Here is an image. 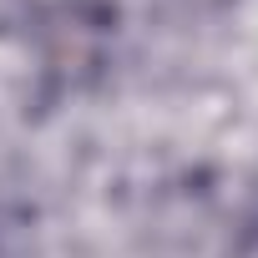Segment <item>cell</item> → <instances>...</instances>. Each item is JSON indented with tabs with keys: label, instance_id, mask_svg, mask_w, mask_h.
<instances>
[{
	"label": "cell",
	"instance_id": "6da1fadb",
	"mask_svg": "<svg viewBox=\"0 0 258 258\" xmlns=\"http://www.w3.org/2000/svg\"><path fill=\"white\" fill-rule=\"evenodd\" d=\"M248 223L258 228V182H253V203H248Z\"/></svg>",
	"mask_w": 258,
	"mask_h": 258
}]
</instances>
